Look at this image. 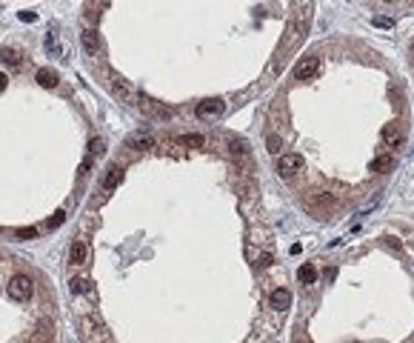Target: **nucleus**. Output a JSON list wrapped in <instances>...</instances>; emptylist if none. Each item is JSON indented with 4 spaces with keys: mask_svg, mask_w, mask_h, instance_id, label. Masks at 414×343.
<instances>
[{
    "mask_svg": "<svg viewBox=\"0 0 414 343\" xmlns=\"http://www.w3.org/2000/svg\"><path fill=\"white\" fill-rule=\"evenodd\" d=\"M112 95H115L120 103H129V106H137V89H134L129 80H123V78H112Z\"/></svg>",
    "mask_w": 414,
    "mask_h": 343,
    "instance_id": "obj_1",
    "label": "nucleus"
},
{
    "mask_svg": "<svg viewBox=\"0 0 414 343\" xmlns=\"http://www.w3.org/2000/svg\"><path fill=\"white\" fill-rule=\"evenodd\" d=\"M137 106H140L143 114H149L154 120H171V112L166 109L163 103H157L154 98H149V95H140V98H137Z\"/></svg>",
    "mask_w": 414,
    "mask_h": 343,
    "instance_id": "obj_2",
    "label": "nucleus"
},
{
    "mask_svg": "<svg viewBox=\"0 0 414 343\" xmlns=\"http://www.w3.org/2000/svg\"><path fill=\"white\" fill-rule=\"evenodd\" d=\"M223 112H226V103L220 98H209V100H203V103H197L200 120H215V117H220Z\"/></svg>",
    "mask_w": 414,
    "mask_h": 343,
    "instance_id": "obj_3",
    "label": "nucleus"
},
{
    "mask_svg": "<svg viewBox=\"0 0 414 343\" xmlns=\"http://www.w3.org/2000/svg\"><path fill=\"white\" fill-rule=\"evenodd\" d=\"M317 72H320V57H317V54H309V57H303V60L294 66V78H297V80H312Z\"/></svg>",
    "mask_w": 414,
    "mask_h": 343,
    "instance_id": "obj_4",
    "label": "nucleus"
},
{
    "mask_svg": "<svg viewBox=\"0 0 414 343\" xmlns=\"http://www.w3.org/2000/svg\"><path fill=\"white\" fill-rule=\"evenodd\" d=\"M300 169H303V158H300V155H280V158H277V172H280V178H294Z\"/></svg>",
    "mask_w": 414,
    "mask_h": 343,
    "instance_id": "obj_5",
    "label": "nucleus"
},
{
    "mask_svg": "<svg viewBox=\"0 0 414 343\" xmlns=\"http://www.w3.org/2000/svg\"><path fill=\"white\" fill-rule=\"evenodd\" d=\"M29 294H32V280L26 278V275H15V278L9 280V297L26 300Z\"/></svg>",
    "mask_w": 414,
    "mask_h": 343,
    "instance_id": "obj_6",
    "label": "nucleus"
},
{
    "mask_svg": "<svg viewBox=\"0 0 414 343\" xmlns=\"http://www.w3.org/2000/svg\"><path fill=\"white\" fill-rule=\"evenodd\" d=\"M334 206V200H331V195H326V192H309V197H306V209L315 214H323L326 209H331Z\"/></svg>",
    "mask_w": 414,
    "mask_h": 343,
    "instance_id": "obj_7",
    "label": "nucleus"
},
{
    "mask_svg": "<svg viewBox=\"0 0 414 343\" xmlns=\"http://www.w3.org/2000/svg\"><path fill=\"white\" fill-rule=\"evenodd\" d=\"M289 306H292V292H286V289H274V292L268 294V309L286 312Z\"/></svg>",
    "mask_w": 414,
    "mask_h": 343,
    "instance_id": "obj_8",
    "label": "nucleus"
},
{
    "mask_svg": "<svg viewBox=\"0 0 414 343\" xmlns=\"http://www.w3.org/2000/svg\"><path fill=\"white\" fill-rule=\"evenodd\" d=\"M86 258H89V249H86V243H83V240H74V243H72V249H69V263H72V266H83V263H86Z\"/></svg>",
    "mask_w": 414,
    "mask_h": 343,
    "instance_id": "obj_9",
    "label": "nucleus"
},
{
    "mask_svg": "<svg viewBox=\"0 0 414 343\" xmlns=\"http://www.w3.org/2000/svg\"><path fill=\"white\" fill-rule=\"evenodd\" d=\"M80 37H83V49L89 52V54H97V52H100V37H97V32H95V29H86Z\"/></svg>",
    "mask_w": 414,
    "mask_h": 343,
    "instance_id": "obj_10",
    "label": "nucleus"
},
{
    "mask_svg": "<svg viewBox=\"0 0 414 343\" xmlns=\"http://www.w3.org/2000/svg\"><path fill=\"white\" fill-rule=\"evenodd\" d=\"M37 83H40L43 89H54V86L60 83V78H57L54 69H40V72H37Z\"/></svg>",
    "mask_w": 414,
    "mask_h": 343,
    "instance_id": "obj_11",
    "label": "nucleus"
},
{
    "mask_svg": "<svg viewBox=\"0 0 414 343\" xmlns=\"http://www.w3.org/2000/svg\"><path fill=\"white\" fill-rule=\"evenodd\" d=\"M123 183V169L120 166H109V172H106V178H103V186L106 189H117Z\"/></svg>",
    "mask_w": 414,
    "mask_h": 343,
    "instance_id": "obj_12",
    "label": "nucleus"
},
{
    "mask_svg": "<svg viewBox=\"0 0 414 343\" xmlns=\"http://www.w3.org/2000/svg\"><path fill=\"white\" fill-rule=\"evenodd\" d=\"M229 152H232L234 158H240V160H248V143L240 140V137H232V140H229Z\"/></svg>",
    "mask_w": 414,
    "mask_h": 343,
    "instance_id": "obj_13",
    "label": "nucleus"
},
{
    "mask_svg": "<svg viewBox=\"0 0 414 343\" xmlns=\"http://www.w3.org/2000/svg\"><path fill=\"white\" fill-rule=\"evenodd\" d=\"M297 278H300V283L312 286V283L317 280V266H315V263H303V266H300V272H297Z\"/></svg>",
    "mask_w": 414,
    "mask_h": 343,
    "instance_id": "obj_14",
    "label": "nucleus"
},
{
    "mask_svg": "<svg viewBox=\"0 0 414 343\" xmlns=\"http://www.w3.org/2000/svg\"><path fill=\"white\" fill-rule=\"evenodd\" d=\"M177 143L186 146V149H203L206 146V137H203V134H180Z\"/></svg>",
    "mask_w": 414,
    "mask_h": 343,
    "instance_id": "obj_15",
    "label": "nucleus"
},
{
    "mask_svg": "<svg viewBox=\"0 0 414 343\" xmlns=\"http://www.w3.org/2000/svg\"><path fill=\"white\" fill-rule=\"evenodd\" d=\"M129 146L132 149H154L157 140H154L151 134H134V137H129Z\"/></svg>",
    "mask_w": 414,
    "mask_h": 343,
    "instance_id": "obj_16",
    "label": "nucleus"
},
{
    "mask_svg": "<svg viewBox=\"0 0 414 343\" xmlns=\"http://www.w3.org/2000/svg\"><path fill=\"white\" fill-rule=\"evenodd\" d=\"M383 140L386 143H403V132H400V123H389L383 129Z\"/></svg>",
    "mask_w": 414,
    "mask_h": 343,
    "instance_id": "obj_17",
    "label": "nucleus"
},
{
    "mask_svg": "<svg viewBox=\"0 0 414 343\" xmlns=\"http://www.w3.org/2000/svg\"><path fill=\"white\" fill-rule=\"evenodd\" d=\"M391 166H394V158L391 155H380V158L371 160V172H389Z\"/></svg>",
    "mask_w": 414,
    "mask_h": 343,
    "instance_id": "obj_18",
    "label": "nucleus"
},
{
    "mask_svg": "<svg viewBox=\"0 0 414 343\" xmlns=\"http://www.w3.org/2000/svg\"><path fill=\"white\" fill-rule=\"evenodd\" d=\"M0 60H6L9 66H20V54L15 49H3L0 52Z\"/></svg>",
    "mask_w": 414,
    "mask_h": 343,
    "instance_id": "obj_19",
    "label": "nucleus"
},
{
    "mask_svg": "<svg viewBox=\"0 0 414 343\" xmlns=\"http://www.w3.org/2000/svg\"><path fill=\"white\" fill-rule=\"evenodd\" d=\"M15 237H17V240H32V237H37V229H34V226L17 229V232H15Z\"/></svg>",
    "mask_w": 414,
    "mask_h": 343,
    "instance_id": "obj_20",
    "label": "nucleus"
},
{
    "mask_svg": "<svg viewBox=\"0 0 414 343\" xmlns=\"http://www.w3.org/2000/svg\"><path fill=\"white\" fill-rule=\"evenodd\" d=\"M280 137H277V134H268V137H266V149H268V152H271V155H277V152H280Z\"/></svg>",
    "mask_w": 414,
    "mask_h": 343,
    "instance_id": "obj_21",
    "label": "nucleus"
},
{
    "mask_svg": "<svg viewBox=\"0 0 414 343\" xmlns=\"http://www.w3.org/2000/svg\"><path fill=\"white\" fill-rule=\"evenodd\" d=\"M69 286H72V292H74V294H83L86 289H89V283H86L83 278H74L72 283H69Z\"/></svg>",
    "mask_w": 414,
    "mask_h": 343,
    "instance_id": "obj_22",
    "label": "nucleus"
},
{
    "mask_svg": "<svg viewBox=\"0 0 414 343\" xmlns=\"http://www.w3.org/2000/svg\"><path fill=\"white\" fill-rule=\"evenodd\" d=\"M63 220H66V212H63V209H57V212L51 214V220H49V229H57L60 223H63Z\"/></svg>",
    "mask_w": 414,
    "mask_h": 343,
    "instance_id": "obj_23",
    "label": "nucleus"
},
{
    "mask_svg": "<svg viewBox=\"0 0 414 343\" xmlns=\"http://www.w3.org/2000/svg\"><path fill=\"white\" fill-rule=\"evenodd\" d=\"M46 49H49L51 54H57V52H60V46H57V40H54V34H49V37H46Z\"/></svg>",
    "mask_w": 414,
    "mask_h": 343,
    "instance_id": "obj_24",
    "label": "nucleus"
},
{
    "mask_svg": "<svg viewBox=\"0 0 414 343\" xmlns=\"http://www.w3.org/2000/svg\"><path fill=\"white\" fill-rule=\"evenodd\" d=\"M271 263H274V258H271V255L266 252V255H260V263H257V266H260V269H268Z\"/></svg>",
    "mask_w": 414,
    "mask_h": 343,
    "instance_id": "obj_25",
    "label": "nucleus"
},
{
    "mask_svg": "<svg viewBox=\"0 0 414 343\" xmlns=\"http://www.w3.org/2000/svg\"><path fill=\"white\" fill-rule=\"evenodd\" d=\"M103 146H106V143H103L100 137H97V140H92V152H95V155H103V152H106Z\"/></svg>",
    "mask_w": 414,
    "mask_h": 343,
    "instance_id": "obj_26",
    "label": "nucleus"
},
{
    "mask_svg": "<svg viewBox=\"0 0 414 343\" xmlns=\"http://www.w3.org/2000/svg\"><path fill=\"white\" fill-rule=\"evenodd\" d=\"M20 20H23V23H32V20H37V15H34V12H20Z\"/></svg>",
    "mask_w": 414,
    "mask_h": 343,
    "instance_id": "obj_27",
    "label": "nucleus"
},
{
    "mask_svg": "<svg viewBox=\"0 0 414 343\" xmlns=\"http://www.w3.org/2000/svg\"><path fill=\"white\" fill-rule=\"evenodd\" d=\"M89 166H92V158H86V160H83V166H80V178H86V175H89Z\"/></svg>",
    "mask_w": 414,
    "mask_h": 343,
    "instance_id": "obj_28",
    "label": "nucleus"
},
{
    "mask_svg": "<svg viewBox=\"0 0 414 343\" xmlns=\"http://www.w3.org/2000/svg\"><path fill=\"white\" fill-rule=\"evenodd\" d=\"M374 23L383 26V29H389V26H391V20H389V17H374Z\"/></svg>",
    "mask_w": 414,
    "mask_h": 343,
    "instance_id": "obj_29",
    "label": "nucleus"
},
{
    "mask_svg": "<svg viewBox=\"0 0 414 343\" xmlns=\"http://www.w3.org/2000/svg\"><path fill=\"white\" fill-rule=\"evenodd\" d=\"M294 343H312V341H309V335H306V332H300V335H294Z\"/></svg>",
    "mask_w": 414,
    "mask_h": 343,
    "instance_id": "obj_30",
    "label": "nucleus"
},
{
    "mask_svg": "<svg viewBox=\"0 0 414 343\" xmlns=\"http://www.w3.org/2000/svg\"><path fill=\"white\" fill-rule=\"evenodd\" d=\"M6 80H9V78H6V75H3V72H0V92H3V89H6Z\"/></svg>",
    "mask_w": 414,
    "mask_h": 343,
    "instance_id": "obj_31",
    "label": "nucleus"
}]
</instances>
